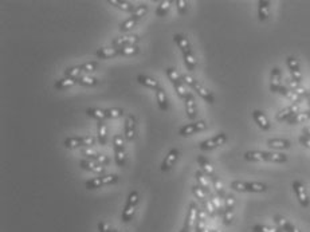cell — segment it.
I'll return each mask as SVG.
<instances>
[{
  "mask_svg": "<svg viewBox=\"0 0 310 232\" xmlns=\"http://www.w3.org/2000/svg\"><path fill=\"white\" fill-rule=\"evenodd\" d=\"M247 161H267V163L282 164L287 161V156L284 153L264 152V150H249L245 153Z\"/></svg>",
  "mask_w": 310,
  "mask_h": 232,
  "instance_id": "1",
  "label": "cell"
},
{
  "mask_svg": "<svg viewBox=\"0 0 310 232\" xmlns=\"http://www.w3.org/2000/svg\"><path fill=\"white\" fill-rule=\"evenodd\" d=\"M181 81H183L184 85H187V86H189L193 92L198 93V95L202 97L206 102H208L210 105H212V103L215 102L214 94H212L206 86H203V85L200 84L199 81L195 80L193 76L188 75V74H181Z\"/></svg>",
  "mask_w": 310,
  "mask_h": 232,
  "instance_id": "2",
  "label": "cell"
},
{
  "mask_svg": "<svg viewBox=\"0 0 310 232\" xmlns=\"http://www.w3.org/2000/svg\"><path fill=\"white\" fill-rule=\"evenodd\" d=\"M230 188L237 192H250V194H262L267 190V185L259 181H241L234 180L231 181Z\"/></svg>",
  "mask_w": 310,
  "mask_h": 232,
  "instance_id": "3",
  "label": "cell"
},
{
  "mask_svg": "<svg viewBox=\"0 0 310 232\" xmlns=\"http://www.w3.org/2000/svg\"><path fill=\"white\" fill-rule=\"evenodd\" d=\"M138 200H140V196H138L137 190H132L127 199V203H125V207L123 209V213H121V220L124 223H129L132 219H133L134 213H136V209L138 206Z\"/></svg>",
  "mask_w": 310,
  "mask_h": 232,
  "instance_id": "4",
  "label": "cell"
},
{
  "mask_svg": "<svg viewBox=\"0 0 310 232\" xmlns=\"http://www.w3.org/2000/svg\"><path fill=\"white\" fill-rule=\"evenodd\" d=\"M165 74H167V76H168V80L171 81V84L173 85V88H175V90H176V94L179 95V98H181V99L187 98V95L189 94V93L187 92L185 85H184L183 81H181V75L176 71V69H173V67H168V69L165 70Z\"/></svg>",
  "mask_w": 310,
  "mask_h": 232,
  "instance_id": "5",
  "label": "cell"
},
{
  "mask_svg": "<svg viewBox=\"0 0 310 232\" xmlns=\"http://www.w3.org/2000/svg\"><path fill=\"white\" fill-rule=\"evenodd\" d=\"M119 181V176L115 173H110V175H101L98 177H94V179H90L86 181L85 186L86 189H98V188H102V186L111 185V184H115Z\"/></svg>",
  "mask_w": 310,
  "mask_h": 232,
  "instance_id": "6",
  "label": "cell"
},
{
  "mask_svg": "<svg viewBox=\"0 0 310 232\" xmlns=\"http://www.w3.org/2000/svg\"><path fill=\"white\" fill-rule=\"evenodd\" d=\"M113 150H114V160L117 167H124L127 163V152L124 146V138L121 134H114L113 137Z\"/></svg>",
  "mask_w": 310,
  "mask_h": 232,
  "instance_id": "7",
  "label": "cell"
},
{
  "mask_svg": "<svg viewBox=\"0 0 310 232\" xmlns=\"http://www.w3.org/2000/svg\"><path fill=\"white\" fill-rule=\"evenodd\" d=\"M96 144V138L93 136H85V137H69L65 140V148L77 149V148H90Z\"/></svg>",
  "mask_w": 310,
  "mask_h": 232,
  "instance_id": "8",
  "label": "cell"
},
{
  "mask_svg": "<svg viewBox=\"0 0 310 232\" xmlns=\"http://www.w3.org/2000/svg\"><path fill=\"white\" fill-rule=\"evenodd\" d=\"M293 190H294L295 196H297V200H298V203L301 204V207L307 208V207L310 206V199L309 195H307L306 186L303 185L302 181L294 180V181H293Z\"/></svg>",
  "mask_w": 310,
  "mask_h": 232,
  "instance_id": "9",
  "label": "cell"
},
{
  "mask_svg": "<svg viewBox=\"0 0 310 232\" xmlns=\"http://www.w3.org/2000/svg\"><path fill=\"white\" fill-rule=\"evenodd\" d=\"M234 209H235V198L232 195H227L223 203V223L226 225H230L234 219Z\"/></svg>",
  "mask_w": 310,
  "mask_h": 232,
  "instance_id": "10",
  "label": "cell"
},
{
  "mask_svg": "<svg viewBox=\"0 0 310 232\" xmlns=\"http://www.w3.org/2000/svg\"><path fill=\"white\" fill-rule=\"evenodd\" d=\"M227 142V134L226 133H219L215 137L208 138L206 141H202L199 144V149L202 150H212L215 148H219Z\"/></svg>",
  "mask_w": 310,
  "mask_h": 232,
  "instance_id": "11",
  "label": "cell"
},
{
  "mask_svg": "<svg viewBox=\"0 0 310 232\" xmlns=\"http://www.w3.org/2000/svg\"><path fill=\"white\" fill-rule=\"evenodd\" d=\"M208 128V125L206 124V121H196L192 122V124H188V125H184L183 128H180L179 130V134L183 136V137H187V136H192V134L200 133Z\"/></svg>",
  "mask_w": 310,
  "mask_h": 232,
  "instance_id": "12",
  "label": "cell"
},
{
  "mask_svg": "<svg viewBox=\"0 0 310 232\" xmlns=\"http://www.w3.org/2000/svg\"><path fill=\"white\" fill-rule=\"evenodd\" d=\"M138 41V35L134 34H129V35H123L120 38H115L113 42H111V46L114 49H123V47H128V46H137Z\"/></svg>",
  "mask_w": 310,
  "mask_h": 232,
  "instance_id": "13",
  "label": "cell"
},
{
  "mask_svg": "<svg viewBox=\"0 0 310 232\" xmlns=\"http://www.w3.org/2000/svg\"><path fill=\"white\" fill-rule=\"evenodd\" d=\"M124 137L127 141H133L136 138V117L128 114L124 122Z\"/></svg>",
  "mask_w": 310,
  "mask_h": 232,
  "instance_id": "14",
  "label": "cell"
},
{
  "mask_svg": "<svg viewBox=\"0 0 310 232\" xmlns=\"http://www.w3.org/2000/svg\"><path fill=\"white\" fill-rule=\"evenodd\" d=\"M286 65L287 67H289V70H290L291 78H293L295 82L301 84V81H302V71H301V66H299L298 59L295 57H287Z\"/></svg>",
  "mask_w": 310,
  "mask_h": 232,
  "instance_id": "15",
  "label": "cell"
},
{
  "mask_svg": "<svg viewBox=\"0 0 310 232\" xmlns=\"http://www.w3.org/2000/svg\"><path fill=\"white\" fill-rule=\"evenodd\" d=\"M297 113H299V103H291L287 107H284L276 114V120L278 122L289 121L291 117H294Z\"/></svg>",
  "mask_w": 310,
  "mask_h": 232,
  "instance_id": "16",
  "label": "cell"
},
{
  "mask_svg": "<svg viewBox=\"0 0 310 232\" xmlns=\"http://www.w3.org/2000/svg\"><path fill=\"white\" fill-rule=\"evenodd\" d=\"M198 209H199V207L196 206V203H193V202L189 203L187 215H185V221H184V225H185L187 228H189V229L195 228L196 217H198Z\"/></svg>",
  "mask_w": 310,
  "mask_h": 232,
  "instance_id": "17",
  "label": "cell"
},
{
  "mask_svg": "<svg viewBox=\"0 0 310 232\" xmlns=\"http://www.w3.org/2000/svg\"><path fill=\"white\" fill-rule=\"evenodd\" d=\"M179 154H180V152H179V149L177 148H172L171 150L168 152V154L165 156L164 161H163V164H161V171L163 172H168L171 168L175 165V163L177 161V159H179Z\"/></svg>",
  "mask_w": 310,
  "mask_h": 232,
  "instance_id": "18",
  "label": "cell"
},
{
  "mask_svg": "<svg viewBox=\"0 0 310 232\" xmlns=\"http://www.w3.org/2000/svg\"><path fill=\"white\" fill-rule=\"evenodd\" d=\"M184 102H185V114H187V118L193 121L198 117V106H196L195 97L189 93L187 95V98L184 99Z\"/></svg>",
  "mask_w": 310,
  "mask_h": 232,
  "instance_id": "19",
  "label": "cell"
},
{
  "mask_svg": "<svg viewBox=\"0 0 310 232\" xmlns=\"http://www.w3.org/2000/svg\"><path fill=\"white\" fill-rule=\"evenodd\" d=\"M82 156L86 157V160H90V161H96V163L101 164V165H107L109 164V157L105 156V154H101V153H97L94 152V150H92V149H85V150H82Z\"/></svg>",
  "mask_w": 310,
  "mask_h": 232,
  "instance_id": "20",
  "label": "cell"
},
{
  "mask_svg": "<svg viewBox=\"0 0 310 232\" xmlns=\"http://www.w3.org/2000/svg\"><path fill=\"white\" fill-rule=\"evenodd\" d=\"M274 223L277 224V227L284 232H301L297 227H295L293 223L287 220L286 217H284L282 215H276L274 216Z\"/></svg>",
  "mask_w": 310,
  "mask_h": 232,
  "instance_id": "21",
  "label": "cell"
},
{
  "mask_svg": "<svg viewBox=\"0 0 310 232\" xmlns=\"http://www.w3.org/2000/svg\"><path fill=\"white\" fill-rule=\"evenodd\" d=\"M281 86H282V72L280 67H274L270 74V90L272 93H278Z\"/></svg>",
  "mask_w": 310,
  "mask_h": 232,
  "instance_id": "22",
  "label": "cell"
},
{
  "mask_svg": "<svg viewBox=\"0 0 310 232\" xmlns=\"http://www.w3.org/2000/svg\"><path fill=\"white\" fill-rule=\"evenodd\" d=\"M80 167L82 168V169H85V171L93 172V173H98L100 176L103 175V172H105V167H103V165L96 163V161L86 160V159L80 161Z\"/></svg>",
  "mask_w": 310,
  "mask_h": 232,
  "instance_id": "23",
  "label": "cell"
},
{
  "mask_svg": "<svg viewBox=\"0 0 310 232\" xmlns=\"http://www.w3.org/2000/svg\"><path fill=\"white\" fill-rule=\"evenodd\" d=\"M173 41H175V43L177 45V47L181 50L183 55H184V54L192 53L191 43H189V39H188L187 35L175 34V35H173Z\"/></svg>",
  "mask_w": 310,
  "mask_h": 232,
  "instance_id": "24",
  "label": "cell"
},
{
  "mask_svg": "<svg viewBox=\"0 0 310 232\" xmlns=\"http://www.w3.org/2000/svg\"><path fill=\"white\" fill-rule=\"evenodd\" d=\"M207 217H208V215L206 213V211L202 207H199L195 223V232H208V229H207Z\"/></svg>",
  "mask_w": 310,
  "mask_h": 232,
  "instance_id": "25",
  "label": "cell"
},
{
  "mask_svg": "<svg viewBox=\"0 0 310 232\" xmlns=\"http://www.w3.org/2000/svg\"><path fill=\"white\" fill-rule=\"evenodd\" d=\"M253 118H254V121L257 122V125L259 126L260 129H262V130H270V128H272V124H270L267 115L264 114L263 111L254 110L253 111Z\"/></svg>",
  "mask_w": 310,
  "mask_h": 232,
  "instance_id": "26",
  "label": "cell"
},
{
  "mask_svg": "<svg viewBox=\"0 0 310 232\" xmlns=\"http://www.w3.org/2000/svg\"><path fill=\"white\" fill-rule=\"evenodd\" d=\"M195 179H196V183H198V186H200L202 189L206 192L208 196H210L211 194H212V190H211V185L210 183H208V177H207V175L204 173L203 171H196L195 172Z\"/></svg>",
  "mask_w": 310,
  "mask_h": 232,
  "instance_id": "27",
  "label": "cell"
},
{
  "mask_svg": "<svg viewBox=\"0 0 310 232\" xmlns=\"http://www.w3.org/2000/svg\"><path fill=\"white\" fill-rule=\"evenodd\" d=\"M286 86L289 89H290L291 92H294L295 94H298L301 98H306V95H307V90L305 88H303L302 85L298 84V82H295L293 78H286Z\"/></svg>",
  "mask_w": 310,
  "mask_h": 232,
  "instance_id": "28",
  "label": "cell"
},
{
  "mask_svg": "<svg viewBox=\"0 0 310 232\" xmlns=\"http://www.w3.org/2000/svg\"><path fill=\"white\" fill-rule=\"evenodd\" d=\"M137 82L140 85H142V86H145V88L152 89V90H154V92L160 89V84H159V81L154 80V78H152V76H149V75L140 74V75L137 76Z\"/></svg>",
  "mask_w": 310,
  "mask_h": 232,
  "instance_id": "29",
  "label": "cell"
},
{
  "mask_svg": "<svg viewBox=\"0 0 310 232\" xmlns=\"http://www.w3.org/2000/svg\"><path fill=\"white\" fill-rule=\"evenodd\" d=\"M270 16V2L268 0H259L258 2V18L260 22H266Z\"/></svg>",
  "mask_w": 310,
  "mask_h": 232,
  "instance_id": "30",
  "label": "cell"
},
{
  "mask_svg": "<svg viewBox=\"0 0 310 232\" xmlns=\"http://www.w3.org/2000/svg\"><path fill=\"white\" fill-rule=\"evenodd\" d=\"M267 146L276 150H284V149H289L291 146V142L286 138H270L267 141Z\"/></svg>",
  "mask_w": 310,
  "mask_h": 232,
  "instance_id": "31",
  "label": "cell"
},
{
  "mask_svg": "<svg viewBox=\"0 0 310 232\" xmlns=\"http://www.w3.org/2000/svg\"><path fill=\"white\" fill-rule=\"evenodd\" d=\"M96 55L100 59H111V58L119 57V50L114 49V47H101L96 51Z\"/></svg>",
  "mask_w": 310,
  "mask_h": 232,
  "instance_id": "32",
  "label": "cell"
},
{
  "mask_svg": "<svg viewBox=\"0 0 310 232\" xmlns=\"http://www.w3.org/2000/svg\"><path fill=\"white\" fill-rule=\"evenodd\" d=\"M278 94L284 95L285 98L289 99V101L293 103H301L303 99V98H301L298 94H295L294 92H291L290 89L287 88L286 85H282V86H281L280 90H278Z\"/></svg>",
  "mask_w": 310,
  "mask_h": 232,
  "instance_id": "33",
  "label": "cell"
},
{
  "mask_svg": "<svg viewBox=\"0 0 310 232\" xmlns=\"http://www.w3.org/2000/svg\"><path fill=\"white\" fill-rule=\"evenodd\" d=\"M196 160H198V164L202 167V171H203L208 177H212V176L216 175V173H215V168L212 167V164L208 161V159H206V157L200 154V156H198Z\"/></svg>",
  "mask_w": 310,
  "mask_h": 232,
  "instance_id": "34",
  "label": "cell"
},
{
  "mask_svg": "<svg viewBox=\"0 0 310 232\" xmlns=\"http://www.w3.org/2000/svg\"><path fill=\"white\" fill-rule=\"evenodd\" d=\"M107 3L114 6V7H117L119 10H121V11L124 12H130V14H132V12L136 10L133 3H130L128 0H107Z\"/></svg>",
  "mask_w": 310,
  "mask_h": 232,
  "instance_id": "35",
  "label": "cell"
},
{
  "mask_svg": "<svg viewBox=\"0 0 310 232\" xmlns=\"http://www.w3.org/2000/svg\"><path fill=\"white\" fill-rule=\"evenodd\" d=\"M97 138L101 145H106L107 141V126L105 121H98L97 124Z\"/></svg>",
  "mask_w": 310,
  "mask_h": 232,
  "instance_id": "36",
  "label": "cell"
},
{
  "mask_svg": "<svg viewBox=\"0 0 310 232\" xmlns=\"http://www.w3.org/2000/svg\"><path fill=\"white\" fill-rule=\"evenodd\" d=\"M86 114H88L89 117L97 120V121H103V120H106L107 118L106 110L100 109V107H89L88 110H86Z\"/></svg>",
  "mask_w": 310,
  "mask_h": 232,
  "instance_id": "37",
  "label": "cell"
},
{
  "mask_svg": "<svg viewBox=\"0 0 310 232\" xmlns=\"http://www.w3.org/2000/svg\"><path fill=\"white\" fill-rule=\"evenodd\" d=\"M210 179H211V183H212V188L215 189L216 195H218L219 198L224 200V198H226L227 195H226V192H224V188H223V184H222V181H220V179H219L216 175L212 176V177H210Z\"/></svg>",
  "mask_w": 310,
  "mask_h": 232,
  "instance_id": "38",
  "label": "cell"
},
{
  "mask_svg": "<svg viewBox=\"0 0 310 232\" xmlns=\"http://www.w3.org/2000/svg\"><path fill=\"white\" fill-rule=\"evenodd\" d=\"M156 99H157V103H159V107H160V110L163 111H167L168 110V98H167V94H165V92L163 90V89H159V90H156Z\"/></svg>",
  "mask_w": 310,
  "mask_h": 232,
  "instance_id": "39",
  "label": "cell"
},
{
  "mask_svg": "<svg viewBox=\"0 0 310 232\" xmlns=\"http://www.w3.org/2000/svg\"><path fill=\"white\" fill-rule=\"evenodd\" d=\"M74 85H77V80H73V78H69V76H65L62 80H58L54 85V88L57 90H65V89H69Z\"/></svg>",
  "mask_w": 310,
  "mask_h": 232,
  "instance_id": "40",
  "label": "cell"
},
{
  "mask_svg": "<svg viewBox=\"0 0 310 232\" xmlns=\"http://www.w3.org/2000/svg\"><path fill=\"white\" fill-rule=\"evenodd\" d=\"M307 120H310L309 113H307V111H299V113H297L294 117H291L290 120L287 121V124H289V125H298V124L306 122Z\"/></svg>",
  "mask_w": 310,
  "mask_h": 232,
  "instance_id": "41",
  "label": "cell"
},
{
  "mask_svg": "<svg viewBox=\"0 0 310 232\" xmlns=\"http://www.w3.org/2000/svg\"><path fill=\"white\" fill-rule=\"evenodd\" d=\"M183 59H184V65H185V67H187L188 71H193V70L196 69L198 61H196V58H195V55H193V53L184 54Z\"/></svg>",
  "mask_w": 310,
  "mask_h": 232,
  "instance_id": "42",
  "label": "cell"
},
{
  "mask_svg": "<svg viewBox=\"0 0 310 232\" xmlns=\"http://www.w3.org/2000/svg\"><path fill=\"white\" fill-rule=\"evenodd\" d=\"M100 81L97 80L96 76H90V75H82L77 80L78 85H82V86H88V88H93V86H97Z\"/></svg>",
  "mask_w": 310,
  "mask_h": 232,
  "instance_id": "43",
  "label": "cell"
},
{
  "mask_svg": "<svg viewBox=\"0 0 310 232\" xmlns=\"http://www.w3.org/2000/svg\"><path fill=\"white\" fill-rule=\"evenodd\" d=\"M171 6H172V2H171V0H163V2H160V4H159V7H157L156 10V16L164 18V16L168 14Z\"/></svg>",
  "mask_w": 310,
  "mask_h": 232,
  "instance_id": "44",
  "label": "cell"
},
{
  "mask_svg": "<svg viewBox=\"0 0 310 232\" xmlns=\"http://www.w3.org/2000/svg\"><path fill=\"white\" fill-rule=\"evenodd\" d=\"M138 20L137 19H134V18H128L127 20H124L123 23H120L119 28L121 32H129V31H132L136 27V24H137Z\"/></svg>",
  "mask_w": 310,
  "mask_h": 232,
  "instance_id": "45",
  "label": "cell"
},
{
  "mask_svg": "<svg viewBox=\"0 0 310 232\" xmlns=\"http://www.w3.org/2000/svg\"><path fill=\"white\" fill-rule=\"evenodd\" d=\"M192 194H193V196L199 200L200 206H203L204 203L208 200V195H207L206 192L200 188V186H198V185L192 186Z\"/></svg>",
  "mask_w": 310,
  "mask_h": 232,
  "instance_id": "46",
  "label": "cell"
},
{
  "mask_svg": "<svg viewBox=\"0 0 310 232\" xmlns=\"http://www.w3.org/2000/svg\"><path fill=\"white\" fill-rule=\"evenodd\" d=\"M146 12H148V6H146V4H140V6H137L136 10L130 14V16L134 18V19L140 20L142 16L146 15Z\"/></svg>",
  "mask_w": 310,
  "mask_h": 232,
  "instance_id": "47",
  "label": "cell"
},
{
  "mask_svg": "<svg viewBox=\"0 0 310 232\" xmlns=\"http://www.w3.org/2000/svg\"><path fill=\"white\" fill-rule=\"evenodd\" d=\"M140 53V49L138 46H128L123 47V49H119V54L123 55V57H133L136 54Z\"/></svg>",
  "mask_w": 310,
  "mask_h": 232,
  "instance_id": "48",
  "label": "cell"
},
{
  "mask_svg": "<svg viewBox=\"0 0 310 232\" xmlns=\"http://www.w3.org/2000/svg\"><path fill=\"white\" fill-rule=\"evenodd\" d=\"M251 231L253 232H284L281 231L278 227H270V225H264V224H255L251 227Z\"/></svg>",
  "mask_w": 310,
  "mask_h": 232,
  "instance_id": "49",
  "label": "cell"
},
{
  "mask_svg": "<svg viewBox=\"0 0 310 232\" xmlns=\"http://www.w3.org/2000/svg\"><path fill=\"white\" fill-rule=\"evenodd\" d=\"M106 110L107 118H111V120H115V118L123 117L125 114V111L121 107H109V109H105Z\"/></svg>",
  "mask_w": 310,
  "mask_h": 232,
  "instance_id": "50",
  "label": "cell"
},
{
  "mask_svg": "<svg viewBox=\"0 0 310 232\" xmlns=\"http://www.w3.org/2000/svg\"><path fill=\"white\" fill-rule=\"evenodd\" d=\"M65 76L73 78V80H78L80 76H82V71H81L80 66H73V67H67L65 70Z\"/></svg>",
  "mask_w": 310,
  "mask_h": 232,
  "instance_id": "51",
  "label": "cell"
},
{
  "mask_svg": "<svg viewBox=\"0 0 310 232\" xmlns=\"http://www.w3.org/2000/svg\"><path fill=\"white\" fill-rule=\"evenodd\" d=\"M81 71L86 72V74H90V72L96 71L97 67H98V63L96 61H90V62H85L80 66Z\"/></svg>",
  "mask_w": 310,
  "mask_h": 232,
  "instance_id": "52",
  "label": "cell"
},
{
  "mask_svg": "<svg viewBox=\"0 0 310 232\" xmlns=\"http://www.w3.org/2000/svg\"><path fill=\"white\" fill-rule=\"evenodd\" d=\"M176 8L179 15H184V14H187L188 3L185 0H176Z\"/></svg>",
  "mask_w": 310,
  "mask_h": 232,
  "instance_id": "53",
  "label": "cell"
},
{
  "mask_svg": "<svg viewBox=\"0 0 310 232\" xmlns=\"http://www.w3.org/2000/svg\"><path fill=\"white\" fill-rule=\"evenodd\" d=\"M97 227H98V232H111V228L105 221H100Z\"/></svg>",
  "mask_w": 310,
  "mask_h": 232,
  "instance_id": "54",
  "label": "cell"
},
{
  "mask_svg": "<svg viewBox=\"0 0 310 232\" xmlns=\"http://www.w3.org/2000/svg\"><path fill=\"white\" fill-rule=\"evenodd\" d=\"M298 140H299V144L302 145V146L310 149V137H307V136H303V134H302V136H301Z\"/></svg>",
  "mask_w": 310,
  "mask_h": 232,
  "instance_id": "55",
  "label": "cell"
},
{
  "mask_svg": "<svg viewBox=\"0 0 310 232\" xmlns=\"http://www.w3.org/2000/svg\"><path fill=\"white\" fill-rule=\"evenodd\" d=\"M303 136H307V137H310V126H305L302 130Z\"/></svg>",
  "mask_w": 310,
  "mask_h": 232,
  "instance_id": "56",
  "label": "cell"
},
{
  "mask_svg": "<svg viewBox=\"0 0 310 232\" xmlns=\"http://www.w3.org/2000/svg\"><path fill=\"white\" fill-rule=\"evenodd\" d=\"M180 232H191V229L187 228L185 225H183V228H181V231H180Z\"/></svg>",
  "mask_w": 310,
  "mask_h": 232,
  "instance_id": "57",
  "label": "cell"
},
{
  "mask_svg": "<svg viewBox=\"0 0 310 232\" xmlns=\"http://www.w3.org/2000/svg\"><path fill=\"white\" fill-rule=\"evenodd\" d=\"M306 99H307V103H309V105H310V92L307 93V95H306Z\"/></svg>",
  "mask_w": 310,
  "mask_h": 232,
  "instance_id": "58",
  "label": "cell"
},
{
  "mask_svg": "<svg viewBox=\"0 0 310 232\" xmlns=\"http://www.w3.org/2000/svg\"><path fill=\"white\" fill-rule=\"evenodd\" d=\"M208 232H222V231H218V229L212 228V229H208Z\"/></svg>",
  "mask_w": 310,
  "mask_h": 232,
  "instance_id": "59",
  "label": "cell"
},
{
  "mask_svg": "<svg viewBox=\"0 0 310 232\" xmlns=\"http://www.w3.org/2000/svg\"><path fill=\"white\" fill-rule=\"evenodd\" d=\"M111 232H120L119 229H115V228H111Z\"/></svg>",
  "mask_w": 310,
  "mask_h": 232,
  "instance_id": "60",
  "label": "cell"
},
{
  "mask_svg": "<svg viewBox=\"0 0 310 232\" xmlns=\"http://www.w3.org/2000/svg\"><path fill=\"white\" fill-rule=\"evenodd\" d=\"M307 113H309V115H310V110H307Z\"/></svg>",
  "mask_w": 310,
  "mask_h": 232,
  "instance_id": "61",
  "label": "cell"
}]
</instances>
